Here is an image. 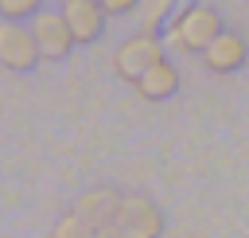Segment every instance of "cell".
<instances>
[{"label":"cell","instance_id":"cell-1","mask_svg":"<svg viewBox=\"0 0 249 238\" xmlns=\"http://www.w3.org/2000/svg\"><path fill=\"white\" fill-rule=\"evenodd\" d=\"M222 31V16L210 4H179L163 23V39L175 55H202Z\"/></svg>","mask_w":249,"mask_h":238},{"label":"cell","instance_id":"cell-2","mask_svg":"<svg viewBox=\"0 0 249 238\" xmlns=\"http://www.w3.org/2000/svg\"><path fill=\"white\" fill-rule=\"evenodd\" d=\"M163 59V39L156 35V31H136V35H128L121 47H117V55H113V70H117V78H124V82H136L152 62H160Z\"/></svg>","mask_w":249,"mask_h":238},{"label":"cell","instance_id":"cell-3","mask_svg":"<svg viewBox=\"0 0 249 238\" xmlns=\"http://www.w3.org/2000/svg\"><path fill=\"white\" fill-rule=\"evenodd\" d=\"M74 211L86 218L89 234H121V211H124V199H121L117 191H109V187L86 191V195L78 199Z\"/></svg>","mask_w":249,"mask_h":238},{"label":"cell","instance_id":"cell-4","mask_svg":"<svg viewBox=\"0 0 249 238\" xmlns=\"http://www.w3.org/2000/svg\"><path fill=\"white\" fill-rule=\"evenodd\" d=\"M31 31H35V39H39L43 59H66L70 47H78L62 8H58V12H54V8H39V12L31 16Z\"/></svg>","mask_w":249,"mask_h":238},{"label":"cell","instance_id":"cell-5","mask_svg":"<svg viewBox=\"0 0 249 238\" xmlns=\"http://www.w3.org/2000/svg\"><path fill=\"white\" fill-rule=\"evenodd\" d=\"M39 59H43V51H39L35 31L23 27L19 20H8L0 27V62H4V70H31Z\"/></svg>","mask_w":249,"mask_h":238},{"label":"cell","instance_id":"cell-6","mask_svg":"<svg viewBox=\"0 0 249 238\" xmlns=\"http://www.w3.org/2000/svg\"><path fill=\"white\" fill-rule=\"evenodd\" d=\"M245 59H249V47H245V39H241L237 31H218V35H214V43L202 51L206 70H214V74L241 70V66H245Z\"/></svg>","mask_w":249,"mask_h":238},{"label":"cell","instance_id":"cell-7","mask_svg":"<svg viewBox=\"0 0 249 238\" xmlns=\"http://www.w3.org/2000/svg\"><path fill=\"white\" fill-rule=\"evenodd\" d=\"M62 12H66V23L74 31V43H93L101 31H105V8L97 0H62Z\"/></svg>","mask_w":249,"mask_h":238},{"label":"cell","instance_id":"cell-8","mask_svg":"<svg viewBox=\"0 0 249 238\" xmlns=\"http://www.w3.org/2000/svg\"><path fill=\"white\" fill-rule=\"evenodd\" d=\"M132 90H136L144 101H167V98L179 90V70H175V62H171V59L152 62V66L132 82Z\"/></svg>","mask_w":249,"mask_h":238},{"label":"cell","instance_id":"cell-9","mask_svg":"<svg viewBox=\"0 0 249 238\" xmlns=\"http://www.w3.org/2000/svg\"><path fill=\"white\" fill-rule=\"evenodd\" d=\"M160 230H163V218H160V211H156L148 199H140V195L124 199V211H121V234L152 238V234H160Z\"/></svg>","mask_w":249,"mask_h":238},{"label":"cell","instance_id":"cell-10","mask_svg":"<svg viewBox=\"0 0 249 238\" xmlns=\"http://www.w3.org/2000/svg\"><path fill=\"white\" fill-rule=\"evenodd\" d=\"M171 8H179V0H148L144 4V27L148 31H156V27H163L167 20H171Z\"/></svg>","mask_w":249,"mask_h":238},{"label":"cell","instance_id":"cell-11","mask_svg":"<svg viewBox=\"0 0 249 238\" xmlns=\"http://www.w3.org/2000/svg\"><path fill=\"white\" fill-rule=\"evenodd\" d=\"M43 8V0H0V16L4 20H27Z\"/></svg>","mask_w":249,"mask_h":238},{"label":"cell","instance_id":"cell-12","mask_svg":"<svg viewBox=\"0 0 249 238\" xmlns=\"http://www.w3.org/2000/svg\"><path fill=\"white\" fill-rule=\"evenodd\" d=\"M51 234H54V238H70V234H89V226H86V218H82L78 211H70V215H66V218H62V222H58V226H54Z\"/></svg>","mask_w":249,"mask_h":238},{"label":"cell","instance_id":"cell-13","mask_svg":"<svg viewBox=\"0 0 249 238\" xmlns=\"http://www.w3.org/2000/svg\"><path fill=\"white\" fill-rule=\"evenodd\" d=\"M109 16H124V12H132V8H140L144 0H97Z\"/></svg>","mask_w":249,"mask_h":238}]
</instances>
